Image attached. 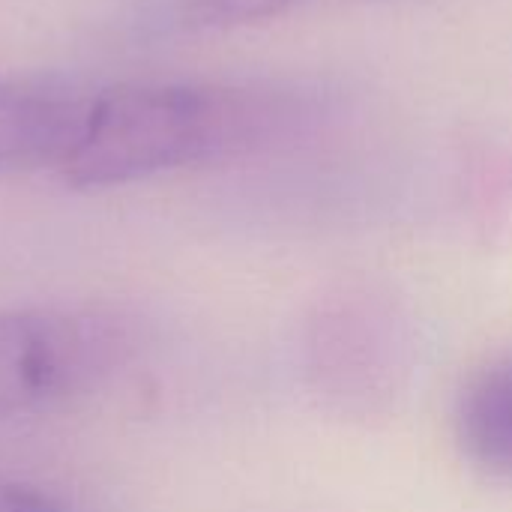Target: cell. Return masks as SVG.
<instances>
[{
	"instance_id": "1",
	"label": "cell",
	"mask_w": 512,
	"mask_h": 512,
	"mask_svg": "<svg viewBox=\"0 0 512 512\" xmlns=\"http://www.w3.org/2000/svg\"><path fill=\"white\" fill-rule=\"evenodd\" d=\"M261 111L240 90L207 84H123L87 99L60 165L66 183L105 189L207 162L243 147Z\"/></svg>"
},
{
	"instance_id": "4",
	"label": "cell",
	"mask_w": 512,
	"mask_h": 512,
	"mask_svg": "<svg viewBox=\"0 0 512 512\" xmlns=\"http://www.w3.org/2000/svg\"><path fill=\"white\" fill-rule=\"evenodd\" d=\"M462 453L495 477H512V354L480 369L459 396Z\"/></svg>"
},
{
	"instance_id": "3",
	"label": "cell",
	"mask_w": 512,
	"mask_h": 512,
	"mask_svg": "<svg viewBox=\"0 0 512 512\" xmlns=\"http://www.w3.org/2000/svg\"><path fill=\"white\" fill-rule=\"evenodd\" d=\"M87 99L27 81H0V174L54 165L69 156Z\"/></svg>"
},
{
	"instance_id": "5",
	"label": "cell",
	"mask_w": 512,
	"mask_h": 512,
	"mask_svg": "<svg viewBox=\"0 0 512 512\" xmlns=\"http://www.w3.org/2000/svg\"><path fill=\"white\" fill-rule=\"evenodd\" d=\"M303 0H189L183 21L192 30H231L279 18Z\"/></svg>"
},
{
	"instance_id": "2",
	"label": "cell",
	"mask_w": 512,
	"mask_h": 512,
	"mask_svg": "<svg viewBox=\"0 0 512 512\" xmlns=\"http://www.w3.org/2000/svg\"><path fill=\"white\" fill-rule=\"evenodd\" d=\"M114 330L93 315L0 309V420L48 411L105 375Z\"/></svg>"
},
{
	"instance_id": "6",
	"label": "cell",
	"mask_w": 512,
	"mask_h": 512,
	"mask_svg": "<svg viewBox=\"0 0 512 512\" xmlns=\"http://www.w3.org/2000/svg\"><path fill=\"white\" fill-rule=\"evenodd\" d=\"M0 512H69V507L39 486L0 477Z\"/></svg>"
}]
</instances>
